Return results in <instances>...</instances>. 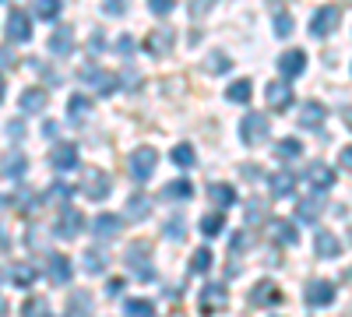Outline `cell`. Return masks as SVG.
Returning <instances> with one entry per match:
<instances>
[{"label":"cell","mask_w":352,"mask_h":317,"mask_svg":"<svg viewBox=\"0 0 352 317\" xmlns=\"http://www.w3.org/2000/svg\"><path fill=\"white\" fill-rule=\"evenodd\" d=\"M272 134V124L264 113H247V117L240 120V138H243V145H264Z\"/></svg>","instance_id":"obj_1"},{"label":"cell","mask_w":352,"mask_h":317,"mask_svg":"<svg viewBox=\"0 0 352 317\" xmlns=\"http://www.w3.org/2000/svg\"><path fill=\"white\" fill-rule=\"evenodd\" d=\"M78 74H81V81L92 85V89H96L99 96H113L116 89H120V78L109 74V71H102V67H96V64H85Z\"/></svg>","instance_id":"obj_2"},{"label":"cell","mask_w":352,"mask_h":317,"mask_svg":"<svg viewBox=\"0 0 352 317\" xmlns=\"http://www.w3.org/2000/svg\"><path fill=\"white\" fill-rule=\"evenodd\" d=\"M338 25H342V11H338L335 4H328V8H320V11L310 18V36L328 39L331 32H338Z\"/></svg>","instance_id":"obj_3"},{"label":"cell","mask_w":352,"mask_h":317,"mask_svg":"<svg viewBox=\"0 0 352 317\" xmlns=\"http://www.w3.org/2000/svg\"><path fill=\"white\" fill-rule=\"evenodd\" d=\"M148 254H152V247L144 243V240H134V243L127 247V254H124L127 268H131L138 278H152V275H155V272H152V265H148Z\"/></svg>","instance_id":"obj_4"},{"label":"cell","mask_w":352,"mask_h":317,"mask_svg":"<svg viewBox=\"0 0 352 317\" xmlns=\"http://www.w3.org/2000/svg\"><path fill=\"white\" fill-rule=\"evenodd\" d=\"M81 190H85L88 201H106V194L113 190V184H109V177H106L102 169H85L81 173Z\"/></svg>","instance_id":"obj_5"},{"label":"cell","mask_w":352,"mask_h":317,"mask_svg":"<svg viewBox=\"0 0 352 317\" xmlns=\"http://www.w3.org/2000/svg\"><path fill=\"white\" fill-rule=\"evenodd\" d=\"M155 162H159V152H155V149H148V145L138 149V152L131 155V177L144 184V180L155 173Z\"/></svg>","instance_id":"obj_6"},{"label":"cell","mask_w":352,"mask_h":317,"mask_svg":"<svg viewBox=\"0 0 352 317\" xmlns=\"http://www.w3.org/2000/svg\"><path fill=\"white\" fill-rule=\"evenodd\" d=\"M4 32H8L11 43H28V39H32V21H28L25 11H11V14H8V25H4Z\"/></svg>","instance_id":"obj_7"},{"label":"cell","mask_w":352,"mask_h":317,"mask_svg":"<svg viewBox=\"0 0 352 317\" xmlns=\"http://www.w3.org/2000/svg\"><path fill=\"white\" fill-rule=\"evenodd\" d=\"M21 173H28V155H25L21 149H8L4 155H0V177L18 180Z\"/></svg>","instance_id":"obj_8"},{"label":"cell","mask_w":352,"mask_h":317,"mask_svg":"<svg viewBox=\"0 0 352 317\" xmlns=\"http://www.w3.org/2000/svg\"><path fill=\"white\" fill-rule=\"evenodd\" d=\"M176 46V36H173V28H152L148 36H144V50H148L152 56H166L169 50Z\"/></svg>","instance_id":"obj_9"},{"label":"cell","mask_w":352,"mask_h":317,"mask_svg":"<svg viewBox=\"0 0 352 317\" xmlns=\"http://www.w3.org/2000/svg\"><path fill=\"white\" fill-rule=\"evenodd\" d=\"M303 300H307V307H328V303H335V285L317 278L303 289Z\"/></svg>","instance_id":"obj_10"},{"label":"cell","mask_w":352,"mask_h":317,"mask_svg":"<svg viewBox=\"0 0 352 317\" xmlns=\"http://www.w3.org/2000/svg\"><path fill=\"white\" fill-rule=\"evenodd\" d=\"M197 303H201V310H204V314L226 310V303H229L226 285H204V289H201V296H197Z\"/></svg>","instance_id":"obj_11"},{"label":"cell","mask_w":352,"mask_h":317,"mask_svg":"<svg viewBox=\"0 0 352 317\" xmlns=\"http://www.w3.org/2000/svg\"><path fill=\"white\" fill-rule=\"evenodd\" d=\"M264 99H268V106L275 109V113H285L289 106H292V89L285 81H272L268 89H264Z\"/></svg>","instance_id":"obj_12"},{"label":"cell","mask_w":352,"mask_h":317,"mask_svg":"<svg viewBox=\"0 0 352 317\" xmlns=\"http://www.w3.org/2000/svg\"><path fill=\"white\" fill-rule=\"evenodd\" d=\"M285 296H282V289L275 282H257L254 285V293H250V303L254 307H275V303H282Z\"/></svg>","instance_id":"obj_13"},{"label":"cell","mask_w":352,"mask_h":317,"mask_svg":"<svg viewBox=\"0 0 352 317\" xmlns=\"http://www.w3.org/2000/svg\"><path fill=\"white\" fill-rule=\"evenodd\" d=\"M278 71H282L285 78H300V74L307 71V53H303V50L282 53V56H278Z\"/></svg>","instance_id":"obj_14"},{"label":"cell","mask_w":352,"mask_h":317,"mask_svg":"<svg viewBox=\"0 0 352 317\" xmlns=\"http://www.w3.org/2000/svg\"><path fill=\"white\" fill-rule=\"evenodd\" d=\"M50 162H53L56 173H71V169H78V149L74 145H56Z\"/></svg>","instance_id":"obj_15"},{"label":"cell","mask_w":352,"mask_h":317,"mask_svg":"<svg viewBox=\"0 0 352 317\" xmlns=\"http://www.w3.org/2000/svg\"><path fill=\"white\" fill-rule=\"evenodd\" d=\"M307 184L317 187V190H331V187H335V173H331L324 162H310V169H307Z\"/></svg>","instance_id":"obj_16"},{"label":"cell","mask_w":352,"mask_h":317,"mask_svg":"<svg viewBox=\"0 0 352 317\" xmlns=\"http://www.w3.org/2000/svg\"><path fill=\"white\" fill-rule=\"evenodd\" d=\"M71 50H74V28L60 25V28H56V32L50 36V53H56V56H71Z\"/></svg>","instance_id":"obj_17"},{"label":"cell","mask_w":352,"mask_h":317,"mask_svg":"<svg viewBox=\"0 0 352 317\" xmlns=\"http://www.w3.org/2000/svg\"><path fill=\"white\" fill-rule=\"evenodd\" d=\"M56 229H60V237H64V240H74L81 229H85V215L64 205V215H60V226H56Z\"/></svg>","instance_id":"obj_18"},{"label":"cell","mask_w":352,"mask_h":317,"mask_svg":"<svg viewBox=\"0 0 352 317\" xmlns=\"http://www.w3.org/2000/svg\"><path fill=\"white\" fill-rule=\"evenodd\" d=\"M314 243H317V257H338L342 254V243H338V237L335 233H328V229H317V237H314Z\"/></svg>","instance_id":"obj_19"},{"label":"cell","mask_w":352,"mask_h":317,"mask_svg":"<svg viewBox=\"0 0 352 317\" xmlns=\"http://www.w3.org/2000/svg\"><path fill=\"white\" fill-rule=\"evenodd\" d=\"M320 212H324V197H317V194L310 197V194H307L303 201H296V215H300L303 222H317Z\"/></svg>","instance_id":"obj_20"},{"label":"cell","mask_w":352,"mask_h":317,"mask_svg":"<svg viewBox=\"0 0 352 317\" xmlns=\"http://www.w3.org/2000/svg\"><path fill=\"white\" fill-rule=\"evenodd\" d=\"M268 229H272V240H275V243H285V247H292V243L300 240V237H296V226H292V222H285V219H272V222H268Z\"/></svg>","instance_id":"obj_21"},{"label":"cell","mask_w":352,"mask_h":317,"mask_svg":"<svg viewBox=\"0 0 352 317\" xmlns=\"http://www.w3.org/2000/svg\"><path fill=\"white\" fill-rule=\"evenodd\" d=\"M50 282H56V285L71 282V261L64 254H50Z\"/></svg>","instance_id":"obj_22"},{"label":"cell","mask_w":352,"mask_h":317,"mask_svg":"<svg viewBox=\"0 0 352 317\" xmlns=\"http://www.w3.org/2000/svg\"><path fill=\"white\" fill-rule=\"evenodd\" d=\"M92 233H96L99 240H113L116 233H120V219L109 215V212H102V215L92 222Z\"/></svg>","instance_id":"obj_23"},{"label":"cell","mask_w":352,"mask_h":317,"mask_svg":"<svg viewBox=\"0 0 352 317\" xmlns=\"http://www.w3.org/2000/svg\"><path fill=\"white\" fill-rule=\"evenodd\" d=\"M46 102H50V92L46 89H25L21 92V109L25 113H43Z\"/></svg>","instance_id":"obj_24"},{"label":"cell","mask_w":352,"mask_h":317,"mask_svg":"<svg viewBox=\"0 0 352 317\" xmlns=\"http://www.w3.org/2000/svg\"><path fill=\"white\" fill-rule=\"evenodd\" d=\"M208 197L215 201L219 208H232V205H236V187H232V184H212Z\"/></svg>","instance_id":"obj_25"},{"label":"cell","mask_w":352,"mask_h":317,"mask_svg":"<svg viewBox=\"0 0 352 317\" xmlns=\"http://www.w3.org/2000/svg\"><path fill=\"white\" fill-rule=\"evenodd\" d=\"M36 278H39V272H36L32 265H25V261L11 268V282L18 285V289H32V285H36Z\"/></svg>","instance_id":"obj_26"},{"label":"cell","mask_w":352,"mask_h":317,"mask_svg":"<svg viewBox=\"0 0 352 317\" xmlns=\"http://www.w3.org/2000/svg\"><path fill=\"white\" fill-rule=\"evenodd\" d=\"M320 124H324V106H320V102H303L300 127H320Z\"/></svg>","instance_id":"obj_27"},{"label":"cell","mask_w":352,"mask_h":317,"mask_svg":"<svg viewBox=\"0 0 352 317\" xmlns=\"http://www.w3.org/2000/svg\"><path fill=\"white\" fill-rule=\"evenodd\" d=\"M81 268H85V275H102L106 272V257L99 250H85L81 254Z\"/></svg>","instance_id":"obj_28"},{"label":"cell","mask_w":352,"mask_h":317,"mask_svg":"<svg viewBox=\"0 0 352 317\" xmlns=\"http://www.w3.org/2000/svg\"><path fill=\"white\" fill-rule=\"evenodd\" d=\"M292 190H296V177H292V173H275L272 177V194L275 197H289Z\"/></svg>","instance_id":"obj_29"},{"label":"cell","mask_w":352,"mask_h":317,"mask_svg":"<svg viewBox=\"0 0 352 317\" xmlns=\"http://www.w3.org/2000/svg\"><path fill=\"white\" fill-rule=\"evenodd\" d=\"M152 212V201L148 197H144V194H131V201H127V219H144V215H148Z\"/></svg>","instance_id":"obj_30"},{"label":"cell","mask_w":352,"mask_h":317,"mask_svg":"<svg viewBox=\"0 0 352 317\" xmlns=\"http://www.w3.org/2000/svg\"><path fill=\"white\" fill-rule=\"evenodd\" d=\"M67 113H71V120H85V117H92V99H88V96H71Z\"/></svg>","instance_id":"obj_31"},{"label":"cell","mask_w":352,"mask_h":317,"mask_svg":"<svg viewBox=\"0 0 352 317\" xmlns=\"http://www.w3.org/2000/svg\"><path fill=\"white\" fill-rule=\"evenodd\" d=\"M190 194H194V187H190L187 180H176V184H166V187H162V197H166V201H187Z\"/></svg>","instance_id":"obj_32"},{"label":"cell","mask_w":352,"mask_h":317,"mask_svg":"<svg viewBox=\"0 0 352 317\" xmlns=\"http://www.w3.org/2000/svg\"><path fill=\"white\" fill-rule=\"evenodd\" d=\"M124 314H131V317H148V314H155V303H152V300H141V296H131V300L124 303Z\"/></svg>","instance_id":"obj_33"},{"label":"cell","mask_w":352,"mask_h":317,"mask_svg":"<svg viewBox=\"0 0 352 317\" xmlns=\"http://www.w3.org/2000/svg\"><path fill=\"white\" fill-rule=\"evenodd\" d=\"M250 92H254V89H250V81H247V78H240V81H232L229 89H226V99H229V102H247V99H250Z\"/></svg>","instance_id":"obj_34"},{"label":"cell","mask_w":352,"mask_h":317,"mask_svg":"<svg viewBox=\"0 0 352 317\" xmlns=\"http://www.w3.org/2000/svg\"><path fill=\"white\" fill-rule=\"evenodd\" d=\"M222 229H226V215H219V212H212V215L201 219V233H204V237H219Z\"/></svg>","instance_id":"obj_35"},{"label":"cell","mask_w":352,"mask_h":317,"mask_svg":"<svg viewBox=\"0 0 352 317\" xmlns=\"http://www.w3.org/2000/svg\"><path fill=\"white\" fill-rule=\"evenodd\" d=\"M300 152H303V149H300L296 138H282L278 145H275V155H278V159H296Z\"/></svg>","instance_id":"obj_36"},{"label":"cell","mask_w":352,"mask_h":317,"mask_svg":"<svg viewBox=\"0 0 352 317\" xmlns=\"http://www.w3.org/2000/svg\"><path fill=\"white\" fill-rule=\"evenodd\" d=\"M60 0H36V14L39 18H46V21H53V18H60Z\"/></svg>","instance_id":"obj_37"},{"label":"cell","mask_w":352,"mask_h":317,"mask_svg":"<svg viewBox=\"0 0 352 317\" xmlns=\"http://www.w3.org/2000/svg\"><path fill=\"white\" fill-rule=\"evenodd\" d=\"M204 67H208L212 74H222V71H229V67H232V61H229V53L215 50V53H208V64H204Z\"/></svg>","instance_id":"obj_38"},{"label":"cell","mask_w":352,"mask_h":317,"mask_svg":"<svg viewBox=\"0 0 352 317\" xmlns=\"http://www.w3.org/2000/svg\"><path fill=\"white\" fill-rule=\"evenodd\" d=\"M264 219H268V205H264L261 197H254L250 205H247V222L257 226V222H264Z\"/></svg>","instance_id":"obj_39"},{"label":"cell","mask_w":352,"mask_h":317,"mask_svg":"<svg viewBox=\"0 0 352 317\" xmlns=\"http://www.w3.org/2000/svg\"><path fill=\"white\" fill-rule=\"evenodd\" d=\"M208 268H212V250H197V254L190 257V272H194V275H204Z\"/></svg>","instance_id":"obj_40"},{"label":"cell","mask_w":352,"mask_h":317,"mask_svg":"<svg viewBox=\"0 0 352 317\" xmlns=\"http://www.w3.org/2000/svg\"><path fill=\"white\" fill-rule=\"evenodd\" d=\"M173 162L187 169V166H194V162H197V155H194V149H190V145H176V149H173Z\"/></svg>","instance_id":"obj_41"},{"label":"cell","mask_w":352,"mask_h":317,"mask_svg":"<svg viewBox=\"0 0 352 317\" xmlns=\"http://www.w3.org/2000/svg\"><path fill=\"white\" fill-rule=\"evenodd\" d=\"M21 310H25V314H32V317H46V314H50V303H46L43 296H32V300H25Z\"/></svg>","instance_id":"obj_42"},{"label":"cell","mask_w":352,"mask_h":317,"mask_svg":"<svg viewBox=\"0 0 352 317\" xmlns=\"http://www.w3.org/2000/svg\"><path fill=\"white\" fill-rule=\"evenodd\" d=\"M78 310H92V296H88V293H74V296H71L67 314H78Z\"/></svg>","instance_id":"obj_43"},{"label":"cell","mask_w":352,"mask_h":317,"mask_svg":"<svg viewBox=\"0 0 352 317\" xmlns=\"http://www.w3.org/2000/svg\"><path fill=\"white\" fill-rule=\"evenodd\" d=\"M275 32H278V36H289V32H292V14H285V11L275 14Z\"/></svg>","instance_id":"obj_44"},{"label":"cell","mask_w":352,"mask_h":317,"mask_svg":"<svg viewBox=\"0 0 352 317\" xmlns=\"http://www.w3.org/2000/svg\"><path fill=\"white\" fill-rule=\"evenodd\" d=\"M148 8H152V14H169L176 8V0H148Z\"/></svg>","instance_id":"obj_45"},{"label":"cell","mask_w":352,"mask_h":317,"mask_svg":"<svg viewBox=\"0 0 352 317\" xmlns=\"http://www.w3.org/2000/svg\"><path fill=\"white\" fill-rule=\"evenodd\" d=\"M166 237H173V240H184V219H173V222H166Z\"/></svg>","instance_id":"obj_46"},{"label":"cell","mask_w":352,"mask_h":317,"mask_svg":"<svg viewBox=\"0 0 352 317\" xmlns=\"http://www.w3.org/2000/svg\"><path fill=\"white\" fill-rule=\"evenodd\" d=\"M212 4H215V0H194V4H190V14H194V18L208 14V11H212Z\"/></svg>","instance_id":"obj_47"},{"label":"cell","mask_w":352,"mask_h":317,"mask_svg":"<svg viewBox=\"0 0 352 317\" xmlns=\"http://www.w3.org/2000/svg\"><path fill=\"white\" fill-rule=\"evenodd\" d=\"M120 293H124V278H109L106 282V296L113 300V296H120Z\"/></svg>","instance_id":"obj_48"},{"label":"cell","mask_w":352,"mask_h":317,"mask_svg":"<svg viewBox=\"0 0 352 317\" xmlns=\"http://www.w3.org/2000/svg\"><path fill=\"white\" fill-rule=\"evenodd\" d=\"M338 166L349 173V166H352V149H342V155H338Z\"/></svg>","instance_id":"obj_49"},{"label":"cell","mask_w":352,"mask_h":317,"mask_svg":"<svg viewBox=\"0 0 352 317\" xmlns=\"http://www.w3.org/2000/svg\"><path fill=\"white\" fill-rule=\"evenodd\" d=\"M106 14H124V0H109V4H106Z\"/></svg>","instance_id":"obj_50"},{"label":"cell","mask_w":352,"mask_h":317,"mask_svg":"<svg viewBox=\"0 0 352 317\" xmlns=\"http://www.w3.org/2000/svg\"><path fill=\"white\" fill-rule=\"evenodd\" d=\"M116 50H120V53H131V50H134V39H131V36H124L120 43H116Z\"/></svg>","instance_id":"obj_51"},{"label":"cell","mask_w":352,"mask_h":317,"mask_svg":"<svg viewBox=\"0 0 352 317\" xmlns=\"http://www.w3.org/2000/svg\"><path fill=\"white\" fill-rule=\"evenodd\" d=\"M240 173H243V177H247V180H257V177H261V169H257V166H243Z\"/></svg>","instance_id":"obj_52"},{"label":"cell","mask_w":352,"mask_h":317,"mask_svg":"<svg viewBox=\"0 0 352 317\" xmlns=\"http://www.w3.org/2000/svg\"><path fill=\"white\" fill-rule=\"evenodd\" d=\"M247 247V233H236V237H232V250H243Z\"/></svg>","instance_id":"obj_53"},{"label":"cell","mask_w":352,"mask_h":317,"mask_svg":"<svg viewBox=\"0 0 352 317\" xmlns=\"http://www.w3.org/2000/svg\"><path fill=\"white\" fill-rule=\"evenodd\" d=\"M8 247H11V240H8V233H0V254H4Z\"/></svg>","instance_id":"obj_54"},{"label":"cell","mask_w":352,"mask_h":317,"mask_svg":"<svg viewBox=\"0 0 352 317\" xmlns=\"http://www.w3.org/2000/svg\"><path fill=\"white\" fill-rule=\"evenodd\" d=\"M0 102H4V78H0Z\"/></svg>","instance_id":"obj_55"},{"label":"cell","mask_w":352,"mask_h":317,"mask_svg":"<svg viewBox=\"0 0 352 317\" xmlns=\"http://www.w3.org/2000/svg\"><path fill=\"white\" fill-rule=\"evenodd\" d=\"M0 208H8V197H0Z\"/></svg>","instance_id":"obj_56"}]
</instances>
